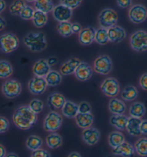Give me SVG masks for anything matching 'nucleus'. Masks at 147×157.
Instances as JSON below:
<instances>
[{"label":"nucleus","instance_id":"obj_1","mask_svg":"<svg viewBox=\"0 0 147 157\" xmlns=\"http://www.w3.org/2000/svg\"><path fill=\"white\" fill-rule=\"evenodd\" d=\"M12 121L19 129L27 131L36 124L37 114L30 109L29 106L21 105L13 113Z\"/></svg>","mask_w":147,"mask_h":157},{"label":"nucleus","instance_id":"obj_2","mask_svg":"<svg viewBox=\"0 0 147 157\" xmlns=\"http://www.w3.org/2000/svg\"><path fill=\"white\" fill-rule=\"evenodd\" d=\"M23 43L32 52H40L47 47L46 35L43 32H30L23 38Z\"/></svg>","mask_w":147,"mask_h":157},{"label":"nucleus","instance_id":"obj_3","mask_svg":"<svg viewBox=\"0 0 147 157\" xmlns=\"http://www.w3.org/2000/svg\"><path fill=\"white\" fill-rule=\"evenodd\" d=\"M19 39L12 32H6L0 36V51L4 54H10L18 49Z\"/></svg>","mask_w":147,"mask_h":157},{"label":"nucleus","instance_id":"obj_4","mask_svg":"<svg viewBox=\"0 0 147 157\" xmlns=\"http://www.w3.org/2000/svg\"><path fill=\"white\" fill-rule=\"evenodd\" d=\"M130 46L133 51L138 53L147 51V32L137 30L131 34L129 39Z\"/></svg>","mask_w":147,"mask_h":157},{"label":"nucleus","instance_id":"obj_5","mask_svg":"<svg viewBox=\"0 0 147 157\" xmlns=\"http://www.w3.org/2000/svg\"><path fill=\"white\" fill-rule=\"evenodd\" d=\"M63 117L56 111H50L43 121V128L46 132H56L62 126Z\"/></svg>","mask_w":147,"mask_h":157},{"label":"nucleus","instance_id":"obj_6","mask_svg":"<svg viewBox=\"0 0 147 157\" xmlns=\"http://www.w3.org/2000/svg\"><path fill=\"white\" fill-rule=\"evenodd\" d=\"M22 91L21 83L17 79H7L2 85V92L6 98L14 99L20 95Z\"/></svg>","mask_w":147,"mask_h":157},{"label":"nucleus","instance_id":"obj_7","mask_svg":"<svg viewBox=\"0 0 147 157\" xmlns=\"http://www.w3.org/2000/svg\"><path fill=\"white\" fill-rule=\"evenodd\" d=\"M93 70L98 75L106 76L113 69V62L110 56L104 54L98 56L93 62Z\"/></svg>","mask_w":147,"mask_h":157},{"label":"nucleus","instance_id":"obj_8","mask_svg":"<svg viewBox=\"0 0 147 157\" xmlns=\"http://www.w3.org/2000/svg\"><path fill=\"white\" fill-rule=\"evenodd\" d=\"M98 19L100 27L108 29L116 25L118 20V15L113 9L106 8L99 13Z\"/></svg>","mask_w":147,"mask_h":157},{"label":"nucleus","instance_id":"obj_9","mask_svg":"<svg viewBox=\"0 0 147 157\" xmlns=\"http://www.w3.org/2000/svg\"><path fill=\"white\" fill-rule=\"evenodd\" d=\"M100 91L106 97L116 98L119 94L120 86L118 81L114 77L105 78L100 84Z\"/></svg>","mask_w":147,"mask_h":157},{"label":"nucleus","instance_id":"obj_10","mask_svg":"<svg viewBox=\"0 0 147 157\" xmlns=\"http://www.w3.org/2000/svg\"><path fill=\"white\" fill-rule=\"evenodd\" d=\"M129 19L135 25L143 23L147 19V8L141 4H133L129 10Z\"/></svg>","mask_w":147,"mask_h":157},{"label":"nucleus","instance_id":"obj_11","mask_svg":"<svg viewBox=\"0 0 147 157\" xmlns=\"http://www.w3.org/2000/svg\"><path fill=\"white\" fill-rule=\"evenodd\" d=\"M73 10L62 4L55 6L52 12L54 19L59 23L63 21H70L73 17Z\"/></svg>","mask_w":147,"mask_h":157},{"label":"nucleus","instance_id":"obj_12","mask_svg":"<svg viewBox=\"0 0 147 157\" xmlns=\"http://www.w3.org/2000/svg\"><path fill=\"white\" fill-rule=\"evenodd\" d=\"M48 85L44 77H35L32 78L27 84L28 90L33 95L43 94L47 90Z\"/></svg>","mask_w":147,"mask_h":157},{"label":"nucleus","instance_id":"obj_13","mask_svg":"<svg viewBox=\"0 0 147 157\" xmlns=\"http://www.w3.org/2000/svg\"><path fill=\"white\" fill-rule=\"evenodd\" d=\"M93 68L91 66V64L86 62L81 61L80 64L77 67L75 71V77L78 81L80 82H86L91 79L93 75Z\"/></svg>","mask_w":147,"mask_h":157},{"label":"nucleus","instance_id":"obj_14","mask_svg":"<svg viewBox=\"0 0 147 157\" xmlns=\"http://www.w3.org/2000/svg\"><path fill=\"white\" fill-rule=\"evenodd\" d=\"M82 139L88 146H94L97 144L100 138V132L99 130L94 127H89L83 130Z\"/></svg>","mask_w":147,"mask_h":157},{"label":"nucleus","instance_id":"obj_15","mask_svg":"<svg viewBox=\"0 0 147 157\" xmlns=\"http://www.w3.org/2000/svg\"><path fill=\"white\" fill-rule=\"evenodd\" d=\"M109 41L112 43L118 44L121 42L126 38V32L122 27L114 25L108 29Z\"/></svg>","mask_w":147,"mask_h":157},{"label":"nucleus","instance_id":"obj_16","mask_svg":"<svg viewBox=\"0 0 147 157\" xmlns=\"http://www.w3.org/2000/svg\"><path fill=\"white\" fill-rule=\"evenodd\" d=\"M96 29L93 27L83 28L78 34V41L83 46H89L95 41Z\"/></svg>","mask_w":147,"mask_h":157},{"label":"nucleus","instance_id":"obj_17","mask_svg":"<svg viewBox=\"0 0 147 157\" xmlns=\"http://www.w3.org/2000/svg\"><path fill=\"white\" fill-rule=\"evenodd\" d=\"M50 71L51 67L48 64L47 60L45 59H39L36 61L32 67V72L35 77L45 78Z\"/></svg>","mask_w":147,"mask_h":157},{"label":"nucleus","instance_id":"obj_18","mask_svg":"<svg viewBox=\"0 0 147 157\" xmlns=\"http://www.w3.org/2000/svg\"><path fill=\"white\" fill-rule=\"evenodd\" d=\"M67 100L62 94L58 92L52 93L48 96L47 99V104L49 107L55 110H61L64 106Z\"/></svg>","mask_w":147,"mask_h":157},{"label":"nucleus","instance_id":"obj_19","mask_svg":"<svg viewBox=\"0 0 147 157\" xmlns=\"http://www.w3.org/2000/svg\"><path fill=\"white\" fill-rule=\"evenodd\" d=\"M81 61L78 58L73 57L67 60L61 65L60 72L63 76H69L75 74L77 67L80 64Z\"/></svg>","mask_w":147,"mask_h":157},{"label":"nucleus","instance_id":"obj_20","mask_svg":"<svg viewBox=\"0 0 147 157\" xmlns=\"http://www.w3.org/2000/svg\"><path fill=\"white\" fill-rule=\"evenodd\" d=\"M135 154L134 146L127 141H124L119 147L113 149V154L117 156L133 157Z\"/></svg>","mask_w":147,"mask_h":157},{"label":"nucleus","instance_id":"obj_21","mask_svg":"<svg viewBox=\"0 0 147 157\" xmlns=\"http://www.w3.org/2000/svg\"><path fill=\"white\" fill-rule=\"evenodd\" d=\"M108 110L112 114H124L126 111V105L122 100L118 98H111L108 102Z\"/></svg>","mask_w":147,"mask_h":157},{"label":"nucleus","instance_id":"obj_22","mask_svg":"<svg viewBox=\"0 0 147 157\" xmlns=\"http://www.w3.org/2000/svg\"><path fill=\"white\" fill-rule=\"evenodd\" d=\"M76 123L79 128H85L91 127L94 121V117L92 113H78V115L75 117Z\"/></svg>","mask_w":147,"mask_h":157},{"label":"nucleus","instance_id":"obj_23","mask_svg":"<svg viewBox=\"0 0 147 157\" xmlns=\"http://www.w3.org/2000/svg\"><path fill=\"white\" fill-rule=\"evenodd\" d=\"M141 119H137V118L129 117L127 121L126 130L131 136H138L141 135V131H140V124H141Z\"/></svg>","mask_w":147,"mask_h":157},{"label":"nucleus","instance_id":"obj_24","mask_svg":"<svg viewBox=\"0 0 147 157\" xmlns=\"http://www.w3.org/2000/svg\"><path fill=\"white\" fill-rule=\"evenodd\" d=\"M61 112L64 117L68 119H73L79 113L78 104L71 100H67L61 109Z\"/></svg>","mask_w":147,"mask_h":157},{"label":"nucleus","instance_id":"obj_25","mask_svg":"<svg viewBox=\"0 0 147 157\" xmlns=\"http://www.w3.org/2000/svg\"><path fill=\"white\" fill-rule=\"evenodd\" d=\"M146 109L145 105L140 101H135L131 104L129 109V113L130 117L142 119L145 116Z\"/></svg>","mask_w":147,"mask_h":157},{"label":"nucleus","instance_id":"obj_26","mask_svg":"<svg viewBox=\"0 0 147 157\" xmlns=\"http://www.w3.org/2000/svg\"><path fill=\"white\" fill-rule=\"evenodd\" d=\"M138 95H139V91L137 87L131 84H129L125 86L120 93L122 99L126 101H134L137 99Z\"/></svg>","mask_w":147,"mask_h":157},{"label":"nucleus","instance_id":"obj_27","mask_svg":"<svg viewBox=\"0 0 147 157\" xmlns=\"http://www.w3.org/2000/svg\"><path fill=\"white\" fill-rule=\"evenodd\" d=\"M129 117H127L126 115H115L113 114L110 118L109 122L110 124L116 128V129L123 131L126 129L127 121H128Z\"/></svg>","mask_w":147,"mask_h":157},{"label":"nucleus","instance_id":"obj_28","mask_svg":"<svg viewBox=\"0 0 147 157\" xmlns=\"http://www.w3.org/2000/svg\"><path fill=\"white\" fill-rule=\"evenodd\" d=\"M125 141V136L120 131H113L111 132L108 137V145L114 149Z\"/></svg>","mask_w":147,"mask_h":157},{"label":"nucleus","instance_id":"obj_29","mask_svg":"<svg viewBox=\"0 0 147 157\" xmlns=\"http://www.w3.org/2000/svg\"><path fill=\"white\" fill-rule=\"evenodd\" d=\"M26 147L31 151H35L42 149L43 145V140L37 135H30L27 137L25 142Z\"/></svg>","mask_w":147,"mask_h":157},{"label":"nucleus","instance_id":"obj_30","mask_svg":"<svg viewBox=\"0 0 147 157\" xmlns=\"http://www.w3.org/2000/svg\"><path fill=\"white\" fill-rule=\"evenodd\" d=\"M46 144L50 149H56L63 145V141L62 136L56 132L50 133L46 137Z\"/></svg>","mask_w":147,"mask_h":157},{"label":"nucleus","instance_id":"obj_31","mask_svg":"<svg viewBox=\"0 0 147 157\" xmlns=\"http://www.w3.org/2000/svg\"><path fill=\"white\" fill-rule=\"evenodd\" d=\"M55 7L52 0H36L34 2V8L35 10L43 12L46 14L52 12Z\"/></svg>","mask_w":147,"mask_h":157},{"label":"nucleus","instance_id":"obj_32","mask_svg":"<svg viewBox=\"0 0 147 157\" xmlns=\"http://www.w3.org/2000/svg\"><path fill=\"white\" fill-rule=\"evenodd\" d=\"M60 71L52 70L46 75L45 77L46 82L49 86H57L61 84L63 81V77Z\"/></svg>","mask_w":147,"mask_h":157},{"label":"nucleus","instance_id":"obj_33","mask_svg":"<svg viewBox=\"0 0 147 157\" xmlns=\"http://www.w3.org/2000/svg\"><path fill=\"white\" fill-rule=\"evenodd\" d=\"M48 20L47 14L39 11H35L32 18V24L37 28H43L47 25Z\"/></svg>","mask_w":147,"mask_h":157},{"label":"nucleus","instance_id":"obj_34","mask_svg":"<svg viewBox=\"0 0 147 157\" xmlns=\"http://www.w3.org/2000/svg\"><path fill=\"white\" fill-rule=\"evenodd\" d=\"M12 65L6 60H0V78H10L13 74Z\"/></svg>","mask_w":147,"mask_h":157},{"label":"nucleus","instance_id":"obj_35","mask_svg":"<svg viewBox=\"0 0 147 157\" xmlns=\"http://www.w3.org/2000/svg\"><path fill=\"white\" fill-rule=\"evenodd\" d=\"M95 41L99 45H106L110 41L108 35V29L100 27L98 29H96Z\"/></svg>","mask_w":147,"mask_h":157},{"label":"nucleus","instance_id":"obj_36","mask_svg":"<svg viewBox=\"0 0 147 157\" xmlns=\"http://www.w3.org/2000/svg\"><path fill=\"white\" fill-rule=\"evenodd\" d=\"M133 146L138 155L141 157H147V137L139 139Z\"/></svg>","mask_w":147,"mask_h":157},{"label":"nucleus","instance_id":"obj_37","mask_svg":"<svg viewBox=\"0 0 147 157\" xmlns=\"http://www.w3.org/2000/svg\"><path fill=\"white\" fill-rule=\"evenodd\" d=\"M57 31L63 37H69L73 34L72 31V23L70 21L58 23L57 25Z\"/></svg>","mask_w":147,"mask_h":157},{"label":"nucleus","instance_id":"obj_38","mask_svg":"<svg viewBox=\"0 0 147 157\" xmlns=\"http://www.w3.org/2000/svg\"><path fill=\"white\" fill-rule=\"evenodd\" d=\"M27 5L25 0H14L10 4V12L14 16H19L22 10Z\"/></svg>","mask_w":147,"mask_h":157},{"label":"nucleus","instance_id":"obj_39","mask_svg":"<svg viewBox=\"0 0 147 157\" xmlns=\"http://www.w3.org/2000/svg\"><path fill=\"white\" fill-rule=\"evenodd\" d=\"M28 106H29L30 109H31L32 112L35 113L36 114H40V113L43 111L45 104H44V102L42 101L41 99L35 98V99H32L31 101H30L29 105Z\"/></svg>","mask_w":147,"mask_h":157},{"label":"nucleus","instance_id":"obj_40","mask_svg":"<svg viewBox=\"0 0 147 157\" xmlns=\"http://www.w3.org/2000/svg\"><path fill=\"white\" fill-rule=\"evenodd\" d=\"M35 9L30 5H26L19 14V17L24 20H32L35 12Z\"/></svg>","mask_w":147,"mask_h":157},{"label":"nucleus","instance_id":"obj_41","mask_svg":"<svg viewBox=\"0 0 147 157\" xmlns=\"http://www.w3.org/2000/svg\"><path fill=\"white\" fill-rule=\"evenodd\" d=\"M59 1H60V4H64V5L68 6L74 10L80 6L83 0H59Z\"/></svg>","mask_w":147,"mask_h":157},{"label":"nucleus","instance_id":"obj_42","mask_svg":"<svg viewBox=\"0 0 147 157\" xmlns=\"http://www.w3.org/2000/svg\"><path fill=\"white\" fill-rule=\"evenodd\" d=\"M10 126V121L6 117L0 116V134H4L8 132Z\"/></svg>","mask_w":147,"mask_h":157},{"label":"nucleus","instance_id":"obj_43","mask_svg":"<svg viewBox=\"0 0 147 157\" xmlns=\"http://www.w3.org/2000/svg\"><path fill=\"white\" fill-rule=\"evenodd\" d=\"M79 113L86 114V113H92V107L89 102L83 101L78 104Z\"/></svg>","mask_w":147,"mask_h":157},{"label":"nucleus","instance_id":"obj_44","mask_svg":"<svg viewBox=\"0 0 147 157\" xmlns=\"http://www.w3.org/2000/svg\"><path fill=\"white\" fill-rule=\"evenodd\" d=\"M30 157H52L51 154L47 150L40 149L37 151H32V153L30 155Z\"/></svg>","mask_w":147,"mask_h":157},{"label":"nucleus","instance_id":"obj_45","mask_svg":"<svg viewBox=\"0 0 147 157\" xmlns=\"http://www.w3.org/2000/svg\"><path fill=\"white\" fill-rule=\"evenodd\" d=\"M118 6L122 9H129L132 6V0H116Z\"/></svg>","mask_w":147,"mask_h":157},{"label":"nucleus","instance_id":"obj_46","mask_svg":"<svg viewBox=\"0 0 147 157\" xmlns=\"http://www.w3.org/2000/svg\"><path fill=\"white\" fill-rule=\"evenodd\" d=\"M139 86L144 91H147V72L144 73L139 78Z\"/></svg>","mask_w":147,"mask_h":157},{"label":"nucleus","instance_id":"obj_47","mask_svg":"<svg viewBox=\"0 0 147 157\" xmlns=\"http://www.w3.org/2000/svg\"><path fill=\"white\" fill-rule=\"evenodd\" d=\"M140 131L141 134L147 135V119H141L140 124Z\"/></svg>","mask_w":147,"mask_h":157},{"label":"nucleus","instance_id":"obj_48","mask_svg":"<svg viewBox=\"0 0 147 157\" xmlns=\"http://www.w3.org/2000/svg\"><path fill=\"white\" fill-rule=\"evenodd\" d=\"M82 29V26L79 23L75 22L72 24V31H73V34H79Z\"/></svg>","mask_w":147,"mask_h":157},{"label":"nucleus","instance_id":"obj_49","mask_svg":"<svg viewBox=\"0 0 147 157\" xmlns=\"http://www.w3.org/2000/svg\"><path fill=\"white\" fill-rule=\"evenodd\" d=\"M47 62L48 64H50V67H54L58 63V58L55 57V56H51V57L47 59Z\"/></svg>","mask_w":147,"mask_h":157},{"label":"nucleus","instance_id":"obj_50","mask_svg":"<svg viewBox=\"0 0 147 157\" xmlns=\"http://www.w3.org/2000/svg\"><path fill=\"white\" fill-rule=\"evenodd\" d=\"M6 26V21L4 17L0 16V31H2Z\"/></svg>","mask_w":147,"mask_h":157},{"label":"nucleus","instance_id":"obj_51","mask_svg":"<svg viewBox=\"0 0 147 157\" xmlns=\"http://www.w3.org/2000/svg\"><path fill=\"white\" fill-rule=\"evenodd\" d=\"M6 3L4 0H0V14L6 10Z\"/></svg>","mask_w":147,"mask_h":157},{"label":"nucleus","instance_id":"obj_52","mask_svg":"<svg viewBox=\"0 0 147 157\" xmlns=\"http://www.w3.org/2000/svg\"><path fill=\"white\" fill-rule=\"evenodd\" d=\"M6 153V150L3 145L0 144V157H5Z\"/></svg>","mask_w":147,"mask_h":157},{"label":"nucleus","instance_id":"obj_53","mask_svg":"<svg viewBox=\"0 0 147 157\" xmlns=\"http://www.w3.org/2000/svg\"><path fill=\"white\" fill-rule=\"evenodd\" d=\"M67 157H82V156L80 155L78 152L77 151H73L71 153L69 154V155L67 156Z\"/></svg>","mask_w":147,"mask_h":157},{"label":"nucleus","instance_id":"obj_54","mask_svg":"<svg viewBox=\"0 0 147 157\" xmlns=\"http://www.w3.org/2000/svg\"><path fill=\"white\" fill-rule=\"evenodd\" d=\"M5 157H19V155L16 153H14V152H9L6 154Z\"/></svg>","mask_w":147,"mask_h":157},{"label":"nucleus","instance_id":"obj_55","mask_svg":"<svg viewBox=\"0 0 147 157\" xmlns=\"http://www.w3.org/2000/svg\"><path fill=\"white\" fill-rule=\"evenodd\" d=\"M25 2H29V3H32V2H35L36 1V0H25Z\"/></svg>","mask_w":147,"mask_h":157}]
</instances>
